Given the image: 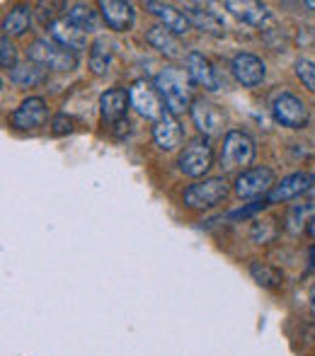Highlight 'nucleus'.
<instances>
[{"instance_id":"1","label":"nucleus","mask_w":315,"mask_h":356,"mask_svg":"<svg viewBox=\"0 0 315 356\" xmlns=\"http://www.w3.org/2000/svg\"><path fill=\"white\" fill-rule=\"evenodd\" d=\"M160 99H163L165 109H168L172 117L189 112L192 107V78L187 75V71H179L175 66H165L156 78H153Z\"/></svg>"},{"instance_id":"2","label":"nucleus","mask_w":315,"mask_h":356,"mask_svg":"<svg viewBox=\"0 0 315 356\" xmlns=\"http://www.w3.org/2000/svg\"><path fill=\"white\" fill-rule=\"evenodd\" d=\"M255 155H257V145H255L252 136L240 129L226 131L223 136L221 153H218V165L223 172H236V170H248V165H252Z\"/></svg>"},{"instance_id":"3","label":"nucleus","mask_w":315,"mask_h":356,"mask_svg":"<svg viewBox=\"0 0 315 356\" xmlns=\"http://www.w3.org/2000/svg\"><path fill=\"white\" fill-rule=\"evenodd\" d=\"M27 58L37 66L61 73L78 68V54L71 49H63L61 44L51 42V39H34L27 47Z\"/></svg>"},{"instance_id":"4","label":"nucleus","mask_w":315,"mask_h":356,"mask_svg":"<svg viewBox=\"0 0 315 356\" xmlns=\"http://www.w3.org/2000/svg\"><path fill=\"white\" fill-rule=\"evenodd\" d=\"M231 187H228L226 177H209L202 182H194L184 189V207L194 209V211H204V209H213L228 197Z\"/></svg>"},{"instance_id":"5","label":"nucleus","mask_w":315,"mask_h":356,"mask_svg":"<svg viewBox=\"0 0 315 356\" xmlns=\"http://www.w3.org/2000/svg\"><path fill=\"white\" fill-rule=\"evenodd\" d=\"M211 165H213V150L207 138H194V141H189L177 158L179 172L192 179L204 177V175L211 170Z\"/></svg>"},{"instance_id":"6","label":"nucleus","mask_w":315,"mask_h":356,"mask_svg":"<svg viewBox=\"0 0 315 356\" xmlns=\"http://www.w3.org/2000/svg\"><path fill=\"white\" fill-rule=\"evenodd\" d=\"M129 99H131V107L141 114L143 119H151L153 124L168 114L163 99H160L156 85L146 83V80H134L129 85Z\"/></svg>"},{"instance_id":"7","label":"nucleus","mask_w":315,"mask_h":356,"mask_svg":"<svg viewBox=\"0 0 315 356\" xmlns=\"http://www.w3.org/2000/svg\"><path fill=\"white\" fill-rule=\"evenodd\" d=\"M189 117H192L197 131L204 136H221L226 129V112L204 97H194L192 107H189Z\"/></svg>"},{"instance_id":"8","label":"nucleus","mask_w":315,"mask_h":356,"mask_svg":"<svg viewBox=\"0 0 315 356\" xmlns=\"http://www.w3.org/2000/svg\"><path fill=\"white\" fill-rule=\"evenodd\" d=\"M272 117L286 129H303L308 124V107L291 92H279L272 99Z\"/></svg>"},{"instance_id":"9","label":"nucleus","mask_w":315,"mask_h":356,"mask_svg":"<svg viewBox=\"0 0 315 356\" xmlns=\"http://www.w3.org/2000/svg\"><path fill=\"white\" fill-rule=\"evenodd\" d=\"M274 172L269 168H248L236 177V194L240 199H257L267 197L274 189Z\"/></svg>"},{"instance_id":"10","label":"nucleus","mask_w":315,"mask_h":356,"mask_svg":"<svg viewBox=\"0 0 315 356\" xmlns=\"http://www.w3.org/2000/svg\"><path fill=\"white\" fill-rule=\"evenodd\" d=\"M49 117V107L44 97H27L22 99L17 109L10 114V124L19 131H32V129H39Z\"/></svg>"},{"instance_id":"11","label":"nucleus","mask_w":315,"mask_h":356,"mask_svg":"<svg viewBox=\"0 0 315 356\" xmlns=\"http://www.w3.org/2000/svg\"><path fill=\"white\" fill-rule=\"evenodd\" d=\"M184 71H187L192 83H197L199 88L209 90V92L221 90V80L216 75V68L211 66V61L202 51H189L184 56Z\"/></svg>"},{"instance_id":"12","label":"nucleus","mask_w":315,"mask_h":356,"mask_svg":"<svg viewBox=\"0 0 315 356\" xmlns=\"http://www.w3.org/2000/svg\"><path fill=\"white\" fill-rule=\"evenodd\" d=\"M315 184V175L311 172H293L286 175L282 182L274 184V189L267 194L269 204H282V202H291V199L301 197V194H308L311 187Z\"/></svg>"},{"instance_id":"13","label":"nucleus","mask_w":315,"mask_h":356,"mask_svg":"<svg viewBox=\"0 0 315 356\" xmlns=\"http://www.w3.org/2000/svg\"><path fill=\"white\" fill-rule=\"evenodd\" d=\"M49 39L56 44H61L63 49H71V51H80V49H88V32H83L80 27L71 22L68 17H56L47 24Z\"/></svg>"},{"instance_id":"14","label":"nucleus","mask_w":315,"mask_h":356,"mask_svg":"<svg viewBox=\"0 0 315 356\" xmlns=\"http://www.w3.org/2000/svg\"><path fill=\"white\" fill-rule=\"evenodd\" d=\"M129 107H131L129 90L112 88V90H107V92L99 95V114H102V122H107L109 127H117V124L127 122Z\"/></svg>"},{"instance_id":"15","label":"nucleus","mask_w":315,"mask_h":356,"mask_svg":"<svg viewBox=\"0 0 315 356\" xmlns=\"http://www.w3.org/2000/svg\"><path fill=\"white\" fill-rule=\"evenodd\" d=\"M231 71H233L236 80H238L240 85H243V88H257V85L264 80V73H267V68H264L262 58H257L255 54L240 51V54L233 56Z\"/></svg>"},{"instance_id":"16","label":"nucleus","mask_w":315,"mask_h":356,"mask_svg":"<svg viewBox=\"0 0 315 356\" xmlns=\"http://www.w3.org/2000/svg\"><path fill=\"white\" fill-rule=\"evenodd\" d=\"M97 8L104 24L109 29H114V32H129L134 27L136 13H134L131 3H124V0H99Z\"/></svg>"},{"instance_id":"17","label":"nucleus","mask_w":315,"mask_h":356,"mask_svg":"<svg viewBox=\"0 0 315 356\" xmlns=\"http://www.w3.org/2000/svg\"><path fill=\"white\" fill-rule=\"evenodd\" d=\"M184 141V131L182 127H179L177 117H172V114H165L160 122L153 124V143L158 145L160 150H165V153H172V150H177L179 145Z\"/></svg>"},{"instance_id":"18","label":"nucleus","mask_w":315,"mask_h":356,"mask_svg":"<svg viewBox=\"0 0 315 356\" xmlns=\"http://www.w3.org/2000/svg\"><path fill=\"white\" fill-rule=\"evenodd\" d=\"M223 8L238 17L240 22L252 24V27H262L264 22H269V8L264 3H257V0H226Z\"/></svg>"},{"instance_id":"19","label":"nucleus","mask_w":315,"mask_h":356,"mask_svg":"<svg viewBox=\"0 0 315 356\" xmlns=\"http://www.w3.org/2000/svg\"><path fill=\"white\" fill-rule=\"evenodd\" d=\"M146 10L151 15H156V17L160 19V24H163V27H168L172 34H177V37H182V34H187L189 29H192L187 15H184L182 10L175 8V5H170V3H156V0H148Z\"/></svg>"},{"instance_id":"20","label":"nucleus","mask_w":315,"mask_h":356,"mask_svg":"<svg viewBox=\"0 0 315 356\" xmlns=\"http://www.w3.org/2000/svg\"><path fill=\"white\" fill-rule=\"evenodd\" d=\"M184 15H187L189 24L197 27L199 32L211 34V37H223V34H226V24L218 19V15L213 13V10H207L204 5H197V3L184 5Z\"/></svg>"},{"instance_id":"21","label":"nucleus","mask_w":315,"mask_h":356,"mask_svg":"<svg viewBox=\"0 0 315 356\" xmlns=\"http://www.w3.org/2000/svg\"><path fill=\"white\" fill-rule=\"evenodd\" d=\"M146 42L151 44L153 49H158L163 56L168 58H179L182 56V47H179V39L177 34H172L168 27H163V24H153V27H148L146 32Z\"/></svg>"},{"instance_id":"22","label":"nucleus","mask_w":315,"mask_h":356,"mask_svg":"<svg viewBox=\"0 0 315 356\" xmlns=\"http://www.w3.org/2000/svg\"><path fill=\"white\" fill-rule=\"evenodd\" d=\"M313 220H315V199H308V202L293 204V207L289 209L284 228H286L291 235H298V233H303V230L311 228Z\"/></svg>"},{"instance_id":"23","label":"nucleus","mask_w":315,"mask_h":356,"mask_svg":"<svg viewBox=\"0 0 315 356\" xmlns=\"http://www.w3.org/2000/svg\"><path fill=\"white\" fill-rule=\"evenodd\" d=\"M29 22H32V10L27 5H17L13 8L3 19V37H22L29 29Z\"/></svg>"},{"instance_id":"24","label":"nucleus","mask_w":315,"mask_h":356,"mask_svg":"<svg viewBox=\"0 0 315 356\" xmlns=\"http://www.w3.org/2000/svg\"><path fill=\"white\" fill-rule=\"evenodd\" d=\"M47 80V71L37 63L27 61V63H19L17 68L10 71V83H15L17 88H37Z\"/></svg>"},{"instance_id":"25","label":"nucleus","mask_w":315,"mask_h":356,"mask_svg":"<svg viewBox=\"0 0 315 356\" xmlns=\"http://www.w3.org/2000/svg\"><path fill=\"white\" fill-rule=\"evenodd\" d=\"M112 66V44L104 37L95 39L90 47V71L95 75H104Z\"/></svg>"},{"instance_id":"26","label":"nucleus","mask_w":315,"mask_h":356,"mask_svg":"<svg viewBox=\"0 0 315 356\" xmlns=\"http://www.w3.org/2000/svg\"><path fill=\"white\" fill-rule=\"evenodd\" d=\"M66 17L71 19L76 27H80L83 32H95L97 29V10L88 3H73L68 5Z\"/></svg>"},{"instance_id":"27","label":"nucleus","mask_w":315,"mask_h":356,"mask_svg":"<svg viewBox=\"0 0 315 356\" xmlns=\"http://www.w3.org/2000/svg\"><path fill=\"white\" fill-rule=\"evenodd\" d=\"M250 277L259 286H264V289H277V286L284 284V274L279 272L277 267H269V264H264V262L250 264Z\"/></svg>"},{"instance_id":"28","label":"nucleus","mask_w":315,"mask_h":356,"mask_svg":"<svg viewBox=\"0 0 315 356\" xmlns=\"http://www.w3.org/2000/svg\"><path fill=\"white\" fill-rule=\"evenodd\" d=\"M279 228H277V220L267 218V220H252V228H250V238L252 243L264 245V243H272L277 238Z\"/></svg>"},{"instance_id":"29","label":"nucleus","mask_w":315,"mask_h":356,"mask_svg":"<svg viewBox=\"0 0 315 356\" xmlns=\"http://www.w3.org/2000/svg\"><path fill=\"white\" fill-rule=\"evenodd\" d=\"M0 66L5 68V71H13V68H17V49L13 47V42H10V37H3L0 39Z\"/></svg>"},{"instance_id":"30","label":"nucleus","mask_w":315,"mask_h":356,"mask_svg":"<svg viewBox=\"0 0 315 356\" xmlns=\"http://www.w3.org/2000/svg\"><path fill=\"white\" fill-rule=\"evenodd\" d=\"M296 75L311 92H315V61L311 58H298L296 61Z\"/></svg>"},{"instance_id":"31","label":"nucleus","mask_w":315,"mask_h":356,"mask_svg":"<svg viewBox=\"0 0 315 356\" xmlns=\"http://www.w3.org/2000/svg\"><path fill=\"white\" fill-rule=\"evenodd\" d=\"M264 207H269V202H267V199H257V202H252V204H250V207H243V209H238V211L228 213V218H231V220H238V218H248V216H252V213L262 211Z\"/></svg>"},{"instance_id":"32","label":"nucleus","mask_w":315,"mask_h":356,"mask_svg":"<svg viewBox=\"0 0 315 356\" xmlns=\"http://www.w3.org/2000/svg\"><path fill=\"white\" fill-rule=\"evenodd\" d=\"M51 131L56 136H63V134H71L73 131V119L68 114H56L51 122Z\"/></svg>"},{"instance_id":"33","label":"nucleus","mask_w":315,"mask_h":356,"mask_svg":"<svg viewBox=\"0 0 315 356\" xmlns=\"http://www.w3.org/2000/svg\"><path fill=\"white\" fill-rule=\"evenodd\" d=\"M308 300H311V310H313V315H315V286L311 289V293H308Z\"/></svg>"},{"instance_id":"34","label":"nucleus","mask_w":315,"mask_h":356,"mask_svg":"<svg viewBox=\"0 0 315 356\" xmlns=\"http://www.w3.org/2000/svg\"><path fill=\"white\" fill-rule=\"evenodd\" d=\"M308 259H311V267H315V245L311 248V252H308Z\"/></svg>"},{"instance_id":"35","label":"nucleus","mask_w":315,"mask_h":356,"mask_svg":"<svg viewBox=\"0 0 315 356\" xmlns=\"http://www.w3.org/2000/svg\"><path fill=\"white\" fill-rule=\"evenodd\" d=\"M303 5H306V8H311L313 13H315V0H306V3H303Z\"/></svg>"},{"instance_id":"36","label":"nucleus","mask_w":315,"mask_h":356,"mask_svg":"<svg viewBox=\"0 0 315 356\" xmlns=\"http://www.w3.org/2000/svg\"><path fill=\"white\" fill-rule=\"evenodd\" d=\"M308 233H311V238H315V220L311 223V228H308Z\"/></svg>"},{"instance_id":"37","label":"nucleus","mask_w":315,"mask_h":356,"mask_svg":"<svg viewBox=\"0 0 315 356\" xmlns=\"http://www.w3.org/2000/svg\"><path fill=\"white\" fill-rule=\"evenodd\" d=\"M308 194H313V197H315V184H313V187H311V192H308Z\"/></svg>"}]
</instances>
